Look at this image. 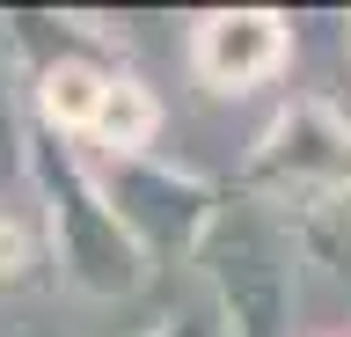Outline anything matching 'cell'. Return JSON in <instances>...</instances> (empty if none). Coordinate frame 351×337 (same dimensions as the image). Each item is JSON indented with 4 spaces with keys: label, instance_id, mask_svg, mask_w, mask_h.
Returning a JSON list of instances; mask_svg holds the SVG:
<instances>
[{
    "label": "cell",
    "instance_id": "obj_4",
    "mask_svg": "<svg viewBox=\"0 0 351 337\" xmlns=\"http://www.w3.org/2000/svg\"><path fill=\"white\" fill-rule=\"evenodd\" d=\"M256 191H278V198H329V191H351V132L322 103H300L285 111L271 132H263L256 161H249V198Z\"/></svg>",
    "mask_w": 351,
    "mask_h": 337
},
{
    "label": "cell",
    "instance_id": "obj_8",
    "mask_svg": "<svg viewBox=\"0 0 351 337\" xmlns=\"http://www.w3.org/2000/svg\"><path fill=\"white\" fill-rule=\"evenodd\" d=\"M8 337H51V330H8Z\"/></svg>",
    "mask_w": 351,
    "mask_h": 337
},
{
    "label": "cell",
    "instance_id": "obj_5",
    "mask_svg": "<svg viewBox=\"0 0 351 337\" xmlns=\"http://www.w3.org/2000/svg\"><path fill=\"white\" fill-rule=\"evenodd\" d=\"M191 67L205 89L249 95L293 67V23L271 15V8H219L191 30Z\"/></svg>",
    "mask_w": 351,
    "mask_h": 337
},
{
    "label": "cell",
    "instance_id": "obj_6",
    "mask_svg": "<svg viewBox=\"0 0 351 337\" xmlns=\"http://www.w3.org/2000/svg\"><path fill=\"white\" fill-rule=\"evenodd\" d=\"M44 271H51V249H44V227L0 205V293H22V286H37Z\"/></svg>",
    "mask_w": 351,
    "mask_h": 337
},
{
    "label": "cell",
    "instance_id": "obj_3",
    "mask_svg": "<svg viewBox=\"0 0 351 337\" xmlns=\"http://www.w3.org/2000/svg\"><path fill=\"white\" fill-rule=\"evenodd\" d=\"M95 191H103L110 220L125 227V242L139 249L147 271L176 264V257H197V242H205V227L219 213L213 183L183 176V169H169V161H154V154H103Z\"/></svg>",
    "mask_w": 351,
    "mask_h": 337
},
{
    "label": "cell",
    "instance_id": "obj_9",
    "mask_svg": "<svg viewBox=\"0 0 351 337\" xmlns=\"http://www.w3.org/2000/svg\"><path fill=\"white\" fill-rule=\"evenodd\" d=\"M0 169H8V154H0Z\"/></svg>",
    "mask_w": 351,
    "mask_h": 337
},
{
    "label": "cell",
    "instance_id": "obj_2",
    "mask_svg": "<svg viewBox=\"0 0 351 337\" xmlns=\"http://www.w3.org/2000/svg\"><path fill=\"white\" fill-rule=\"evenodd\" d=\"M22 169L37 183V227H44V249H51V271L73 293H88V301H125L147 279V264L125 242V227L110 220V205L95 191V169L81 161V147L37 125L29 147H22Z\"/></svg>",
    "mask_w": 351,
    "mask_h": 337
},
{
    "label": "cell",
    "instance_id": "obj_7",
    "mask_svg": "<svg viewBox=\"0 0 351 337\" xmlns=\"http://www.w3.org/2000/svg\"><path fill=\"white\" fill-rule=\"evenodd\" d=\"M139 337H227V323L213 315V301H191V308H169L154 330H139Z\"/></svg>",
    "mask_w": 351,
    "mask_h": 337
},
{
    "label": "cell",
    "instance_id": "obj_1",
    "mask_svg": "<svg viewBox=\"0 0 351 337\" xmlns=\"http://www.w3.org/2000/svg\"><path fill=\"white\" fill-rule=\"evenodd\" d=\"M205 301L227 323V337H293L300 308V242L271 198H219L205 242H197Z\"/></svg>",
    "mask_w": 351,
    "mask_h": 337
}]
</instances>
